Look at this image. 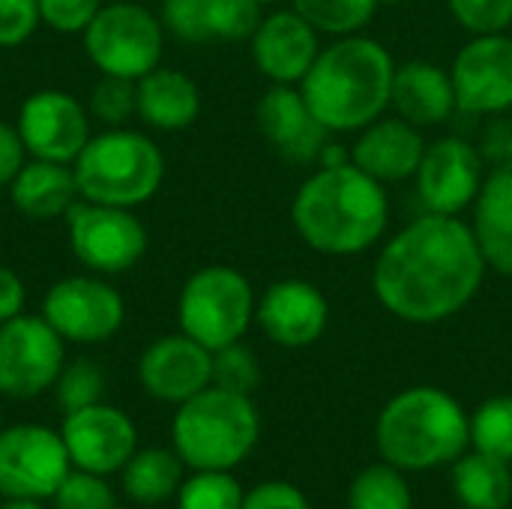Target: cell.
Segmentation results:
<instances>
[{
    "label": "cell",
    "mask_w": 512,
    "mask_h": 509,
    "mask_svg": "<svg viewBox=\"0 0 512 509\" xmlns=\"http://www.w3.org/2000/svg\"><path fill=\"white\" fill-rule=\"evenodd\" d=\"M54 509H117V498L105 477L90 471H69L54 492Z\"/></svg>",
    "instance_id": "36"
},
{
    "label": "cell",
    "mask_w": 512,
    "mask_h": 509,
    "mask_svg": "<svg viewBox=\"0 0 512 509\" xmlns=\"http://www.w3.org/2000/svg\"><path fill=\"white\" fill-rule=\"evenodd\" d=\"M24 300H27L24 279L12 267L0 264V324L18 318L24 312Z\"/></svg>",
    "instance_id": "43"
},
{
    "label": "cell",
    "mask_w": 512,
    "mask_h": 509,
    "mask_svg": "<svg viewBox=\"0 0 512 509\" xmlns=\"http://www.w3.org/2000/svg\"><path fill=\"white\" fill-rule=\"evenodd\" d=\"M291 222L312 252L330 258L363 255L387 234V186L360 171L351 159L321 165L300 183L291 201Z\"/></svg>",
    "instance_id": "2"
},
{
    "label": "cell",
    "mask_w": 512,
    "mask_h": 509,
    "mask_svg": "<svg viewBox=\"0 0 512 509\" xmlns=\"http://www.w3.org/2000/svg\"><path fill=\"white\" fill-rule=\"evenodd\" d=\"M378 0H291V9H297L318 33L327 36H354L369 27V21L378 12Z\"/></svg>",
    "instance_id": "29"
},
{
    "label": "cell",
    "mask_w": 512,
    "mask_h": 509,
    "mask_svg": "<svg viewBox=\"0 0 512 509\" xmlns=\"http://www.w3.org/2000/svg\"><path fill=\"white\" fill-rule=\"evenodd\" d=\"M348 509H414L405 471L390 462L363 468L348 486Z\"/></svg>",
    "instance_id": "28"
},
{
    "label": "cell",
    "mask_w": 512,
    "mask_h": 509,
    "mask_svg": "<svg viewBox=\"0 0 512 509\" xmlns=\"http://www.w3.org/2000/svg\"><path fill=\"white\" fill-rule=\"evenodd\" d=\"M456 108L480 117H501L512 108V36L483 33L465 42L450 66Z\"/></svg>",
    "instance_id": "15"
},
{
    "label": "cell",
    "mask_w": 512,
    "mask_h": 509,
    "mask_svg": "<svg viewBox=\"0 0 512 509\" xmlns=\"http://www.w3.org/2000/svg\"><path fill=\"white\" fill-rule=\"evenodd\" d=\"M261 18L264 15H261L258 0H207L210 39H222V42L252 39Z\"/></svg>",
    "instance_id": "35"
},
{
    "label": "cell",
    "mask_w": 512,
    "mask_h": 509,
    "mask_svg": "<svg viewBox=\"0 0 512 509\" xmlns=\"http://www.w3.org/2000/svg\"><path fill=\"white\" fill-rule=\"evenodd\" d=\"M390 108L396 117L414 123L417 129L450 120V114L459 111L450 69L429 60H408L396 66Z\"/></svg>",
    "instance_id": "22"
},
{
    "label": "cell",
    "mask_w": 512,
    "mask_h": 509,
    "mask_svg": "<svg viewBox=\"0 0 512 509\" xmlns=\"http://www.w3.org/2000/svg\"><path fill=\"white\" fill-rule=\"evenodd\" d=\"M24 162H27V150L21 144L15 123L0 120V186H9Z\"/></svg>",
    "instance_id": "42"
},
{
    "label": "cell",
    "mask_w": 512,
    "mask_h": 509,
    "mask_svg": "<svg viewBox=\"0 0 512 509\" xmlns=\"http://www.w3.org/2000/svg\"><path fill=\"white\" fill-rule=\"evenodd\" d=\"M252 60L270 84H297L321 54V33L297 12L279 9L264 15L249 39Z\"/></svg>",
    "instance_id": "20"
},
{
    "label": "cell",
    "mask_w": 512,
    "mask_h": 509,
    "mask_svg": "<svg viewBox=\"0 0 512 509\" xmlns=\"http://www.w3.org/2000/svg\"><path fill=\"white\" fill-rule=\"evenodd\" d=\"M453 495L465 509H507L512 501L510 462L480 450L462 453L453 462Z\"/></svg>",
    "instance_id": "26"
},
{
    "label": "cell",
    "mask_w": 512,
    "mask_h": 509,
    "mask_svg": "<svg viewBox=\"0 0 512 509\" xmlns=\"http://www.w3.org/2000/svg\"><path fill=\"white\" fill-rule=\"evenodd\" d=\"M183 459L177 456V450H165V447H144L135 450L132 459L123 465V492L129 501L144 504V507H156L165 504L171 498H177L180 486H183Z\"/></svg>",
    "instance_id": "27"
},
{
    "label": "cell",
    "mask_w": 512,
    "mask_h": 509,
    "mask_svg": "<svg viewBox=\"0 0 512 509\" xmlns=\"http://www.w3.org/2000/svg\"><path fill=\"white\" fill-rule=\"evenodd\" d=\"M489 267L462 216L423 213L396 231L372 267L378 303L405 324H441L483 288Z\"/></svg>",
    "instance_id": "1"
},
{
    "label": "cell",
    "mask_w": 512,
    "mask_h": 509,
    "mask_svg": "<svg viewBox=\"0 0 512 509\" xmlns=\"http://www.w3.org/2000/svg\"><path fill=\"white\" fill-rule=\"evenodd\" d=\"M0 509H42L39 501H6Z\"/></svg>",
    "instance_id": "45"
},
{
    "label": "cell",
    "mask_w": 512,
    "mask_h": 509,
    "mask_svg": "<svg viewBox=\"0 0 512 509\" xmlns=\"http://www.w3.org/2000/svg\"><path fill=\"white\" fill-rule=\"evenodd\" d=\"M87 111L105 129L126 126L132 117H138V81L99 75V81L87 93Z\"/></svg>",
    "instance_id": "32"
},
{
    "label": "cell",
    "mask_w": 512,
    "mask_h": 509,
    "mask_svg": "<svg viewBox=\"0 0 512 509\" xmlns=\"http://www.w3.org/2000/svg\"><path fill=\"white\" fill-rule=\"evenodd\" d=\"M201 114V90L183 72L156 66L138 78V120L156 132H183Z\"/></svg>",
    "instance_id": "25"
},
{
    "label": "cell",
    "mask_w": 512,
    "mask_h": 509,
    "mask_svg": "<svg viewBox=\"0 0 512 509\" xmlns=\"http://www.w3.org/2000/svg\"><path fill=\"white\" fill-rule=\"evenodd\" d=\"M375 444L399 471L453 465L471 447V414L441 387H408L381 408Z\"/></svg>",
    "instance_id": "4"
},
{
    "label": "cell",
    "mask_w": 512,
    "mask_h": 509,
    "mask_svg": "<svg viewBox=\"0 0 512 509\" xmlns=\"http://www.w3.org/2000/svg\"><path fill=\"white\" fill-rule=\"evenodd\" d=\"M471 231L486 267L512 279V162L495 165L471 207Z\"/></svg>",
    "instance_id": "23"
},
{
    "label": "cell",
    "mask_w": 512,
    "mask_h": 509,
    "mask_svg": "<svg viewBox=\"0 0 512 509\" xmlns=\"http://www.w3.org/2000/svg\"><path fill=\"white\" fill-rule=\"evenodd\" d=\"M486 174V159L471 141L459 135H444L426 144L420 168L414 174L423 210L441 216H462L474 207Z\"/></svg>",
    "instance_id": "14"
},
{
    "label": "cell",
    "mask_w": 512,
    "mask_h": 509,
    "mask_svg": "<svg viewBox=\"0 0 512 509\" xmlns=\"http://www.w3.org/2000/svg\"><path fill=\"white\" fill-rule=\"evenodd\" d=\"M63 219L69 249L87 273L123 276L147 255V228L129 207L78 198Z\"/></svg>",
    "instance_id": "9"
},
{
    "label": "cell",
    "mask_w": 512,
    "mask_h": 509,
    "mask_svg": "<svg viewBox=\"0 0 512 509\" xmlns=\"http://www.w3.org/2000/svg\"><path fill=\"white\" fill-rule=\"evenodd\" d=\"M69 471L60 432L39 423L0 429V495L6 501H48Z\"/></svg>",
    "instance_id": "11"
},
{
    "label": "cell",
    "mask_w": 512,
    "mask_h": 509,
    "mask_svg": "<svg viewBox=\"0 0 512 509\" xmlns=\"http://www.w3.org/2000/svg\"><path fill=\"white\" fill-rule=\"evenodd\" d=\"M60 438L66 444L72 468L99 477L123 471V465L138 450V429L132 417L105 402L63 414Z\"/></svg>",
    "instance_id": "16"
},
{
    "label": "cell",
    "mask_w": 512,
    "mask_h": 509,
    "mask_svg": "<svg viewBox=\"0 0 512 509\" xmlns=\"http://www.w3.org/2000/svg\"><path fill=\"white\" fill-rule=\"evenodd\" d=\"M258 3H261V6H264V3H276V0H258Z\"/></svg>",
    "instance_id": "47"
},
{
    "label": "cell",
    "mask_w": 512,
    "mask_h": 509,
    "mask_svg": "<svg viewBox=\"0 0 512 509\" xmlns=\"http://www.w3.org/2000/svg\"><path fill=\"white\" fill-rule=\"evenodd\" d=\"M264 141L294 165H312L330 144V129L318 120L297 84H270L255 108Z\"/></svg>",
    "instance_id": "17"
},
{
    "label": "cell",
    "mask_w": 512,
    "mask_h": 509,
    "mask_svg": "<svg viewBox=\"0 0 512 509\" xmlns=\"http://www.w3.org/2000/svg\"><path fill=\"white\" fill-rule=\"evenodd\" d=\"M39 315L66 345H102L123 330L126 300L108 276L75 273L45 291Z\"/></svg>",
    "instance_id": "10"
},
{
    "label": "cell",
    "mask_w": 512,
    "mask_h": 509,
    "mask_svg": "<svg viewBox=\"0 0 512 509\" xmlns=\"http://www.w3.org/2000/svg\"><path fill=\"white\" fill-rule=\"evenodd\" d=\"M426 141L420 129L402 117H378L375 123L363 126L357 132V141L351 147V162L375 177L378 183H405L417 174L423 159Z\"/></svg>",
    "instance_id": "21"
},
{
    "label": "cell",
    "mask_w": 512,
    "mask_h": 509,
    "mask_svg": "<svg viewBox=\"0 0 512 509\" xmlns=\"http://www.w3.org/2000/svg\"><path fill=\"white\" fill-rule=\"evenodd\" d=\"M81 45L99 75L138 81L162 66L165 27L156 12L132 0L102 3L96 18L84 27Z\"/></svg>",
    "instance_id": "8"
},
{
    "label": "cell",
    "mask_w": 512,
    "mask_h": 509,
    "mask_svg": "<svg viewBox=\"0 0 512 509\" xmlns=\"http://www.w3.org/2000/svg\"><path fill=\"white\" fill-rule=\"evenodd\" d=\"M255 321L273 345L309 348L327 330L330 303L324 291L306 279H279L258 297Z\"/></svg>",
    "instance_id": "19"
},
{
    "label": "cell",
    "mask_w": 512,
    "mask_h": 509,
    "mask_svg": "<svg viewBox=\"0 0 512 509\" xmlns=\"http://www.w3.org/2000/svg\"><path fill=\"white\" fill-rule=\"evenodd\" d=\"M42 27L36 0H0V48L24 45Z\"/></svg>",
    "instance_id": "40"
},
{
    "label": "cell",
    "mask_w": 512,
    "mask_h": 509,
    "mask_svg": "<svg viewBox=\"0 0 512 509\" xmlns=\"http://www.w3.org/2000/svg\"><path fill=\"white\" fill-rule=\"evenodd\" d=\"M486 162L495 165H507L512 162V123L510 120H495L486 135H483V147H480Z\"/></svg>",
    "instance_id": "44"
},
{
    "label": "cell",
    "mask_w": 512,
    "mask_h": 509,
    "mask_svg": "<svg viewBox=\"0 0 512 509\" xmlns=\"http://www.w3.org/2000/svg\"><path fill=\"white\" fill-rule=\"evenodd\" d=\"M240 509H312L306 495L285 483V480H270V483H261L255 486L252 492H246L243 498V507Z\"/></svg>",
    "instance_id": "41"
},
{
    "label": "cell",
    "mask_w": 512,
    "mask_h": 509,
    "mask_svg": "<svg viewBox=\"0 0 512 509\" xmlns=\"http://www.w3.org/2000/svg\"><path fill=\"white\" fill-rule=\"evenodd\" d=\"M213 384L240 396H252L261 387V363L243 339L213 351Z\"/></svg>",
    "instance_id": "34"
},
{
    "label": "cell",
    "mask_w": 512,
    "mask_h": 509,
    "mask_svg": "<svg viewBox=\"0 0 512 509\" xmlns=\"http://www.w3.org/2000/svg\"><path fill=\"white\" fill-rule=\"evenodd\" d=\"M378 3H399V0H378Z\"/></svg>",
    "instance_id": "46"
},
{
    "label": "cell",
    "mask_w": 512,
    "mask_h": 509,
    "mask_svg": "<svg viewBox=\"0 0 512 509\" xmlns=\"http://www.w3.org/2000/svg\"><path fill=\"white\" fill-rule=\"evenodd\" d=\"M261 438V417L252 396L210 384L177 405L171 444L192 471H231L249 459Z\"/></svg>",
    "instance_id": "5"
},
{
    "label": "cell",
    "mask_w": 512,
    "mask_h": 509,
    "mask_svg": "<svg viewBox=\"0 0 512 509\" xmlns=\"http://www.w3.org/2000/svg\"><path fill=\"white\" fill-rule=\"evenodd\" d=\"M138 384L165 405H183L213 384V351L186 333L153 339L138 357Z\"/></svg>",
    "instance_id": "18"
},
{
    "label": "cell",
    "mask_w": 512,
    "mask_h": 509,
    "mask_svg": "<svg viewBox=\"0 0 512 509\" xmlns=\"http://www.w3.org/2000/svg\"><path fill=\"white\" fill-rule=\"evenodd\" d=\"M15 129L30 159L72 165L93 135V117L78 96L45 87L21 102Z\"/></svg>",
    "instance_id": "13"
},
{
    "label": "cell",
    "mask_w": 512,
    "mask_h": 509,
    "mask_svg": "<svg viewBox=\"0 0 512 509\" xmlns=\"http://www.w3.org/2000/svg\"><path fill=\"white\" fill-rule=\"evenodd\" d=\"M39 18L48 30L63 36H81L84 27L102 9V0H36Z\"/></svg>",
    "instance_id": "39"
},
{
    "label": "cell",
    "mask_w": 512,
    "mask_h": 509,
    "mask_svg": "<svg viewBox=\"0 0 512 509\" xmlns=\"http://www.w3.org/2000/svg\"><path fill=\"white\" fill-rule=\"evenodd\" d=\"M453 18L471 33H507L512 27V0H447Z\"/></svg>",
    "instance_id": "37"
},
{
    "label": "cell",
    "mask_w": 512,
    "mask_h": 509,
    "mask_svg": "<svg viewBox=\"0 0 512 509\" xmlns=\"http://www.w3.org/2000/svg\"><path fill=\"white\" fill-rule=\"evenodd\" d=\"M255 288L228 264L198 267L180 288L177 324L180 333L201 342L207 351H219L240 342L255 321Z\"/></svg>",
    "instance_id": "7"
},
{
    "label": "cell",
    "mask_w": 512,
    "mask_h": 509,
    "mask_svg": "<svg viewBox=\"0 0 512 509\" xmlns=\"http://www.w3.org/2000/svg\"><path fill=\"white\" fill-rule=\"evenodd\" d=\"M471 447L512 462V396H492L471 414Z\"/></svg>",
    "instance_id": "30"
},
{
    "label": "cell",
    "mask_w": 512,
    "mask_h": 509,
    "mask_svg": "<svg viewBox=\"0 0 512 509\" xmlns=\"http://www.w3.org/2000/svg\"><path fill=\"white\" fill-rule=\"evenodd\" d=\"M243 486L231 471H195L177 492V509H240Z\"/></svg>",
    "instance_id": "31"
},
{
    "label": "cell",
    "mask_w": 512,
    "mask_h": 509,
    "mask_svg": "<svg viewBox=\"0 0 512 509\" xmlns=\"http://www.w3.org/2000/svg\"><path fill=\"white\" fill-rule=\"evenodd\" d=\"M159 18L165 33L183 42H210L207 0H162Z\"/></svg>",
    "instance_id": "38"
},
{
    "label": "cell",
    "mask_w": 512,
    "mask_h": 509,
    "mask_svg": "<svg viewBox=\"0 0 512 509\" xmlns=\"http://www.w3.org/2000/svg\"><path fill=\"white\" fill-rule=\"evenodd\" d=\"M6 189H9L12 207L30 222L63 219L69 213V207L81 198L72 165L30 159V156Z\"/></svg>",
    "instance_id": "24"
},
{
    "label": "cell",
    "mask_w": 512,
    "mask_h": 509,
    "mask_svg": "<svg viewBox=\"0 0 512 509\" xmlns=\"http://www.w3.org/2000/svg\"><path fill=\"white\" fill-rule=\"evenodd\" d=\"M396 63L372 36H339L315 57L300 81L318 120L333 132H360L390 108Z\"/></svg>",
    "instance_id": "3"
},
{
    "label": "cell",
    "mask_w": 512,
    "mask_h": 509,
    "mask_svg": "<svg viewBox=\"0 0 512 509\" xmlns=\"http://www.w3.org/2000/svg\"><path fill=\"white\" fill-rule=\"evenodd\" d=\"M0 429H3V417H0Z\"/></svg>",
    "instance_id": "48"
},
{
    "label": "cell",
    "mask_w": 512,
    "mask_h": 509,
    "mask_svg": "<svg viewBox=\"0 0 512 509\" xmlns=\"http://www.w3.org/2000/svg\"><path fill=\"white\" fill-rule=\"evenodd\" d=\"M66 366V342L42 315L0 324V396L27 402L54 387Z\"/></svg>",
    "instance_id": "12"
},
{
    "label": "cell",
    "mask_w": 512,
    "mask_h": 509,
    "mask_svg": "<svg viewBox=\"0 0 512 509\" xmlns=\"http://www.w3.org/2000/svg\"><path fill=\"white\" fill-rule=\"evenodd\" d=\"M72 171L84 201L135 210L162 189L165 153L141 129L108 126L90 135Z\"/></svg>",
    "instance_id": "6"
},
{
    "label": "cell",
    "mask_w": 512,
    "mask_h": 509,
    "mask_svg": "<svg viewBox=\"0 0 512 509\" xmlns=\"http://www.w3.org/2000/svg\"><path fill=\"white\" fill-rule=\"evenodd\" d=\"M54 399L57 408L63 414L90 408L96 402H102L105 396V372L93 363V360H66V366L60 369L57 381H54Z\"/></svg>",
    "instance_id": "33"
}]
</instances>
